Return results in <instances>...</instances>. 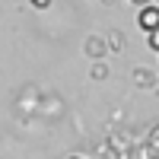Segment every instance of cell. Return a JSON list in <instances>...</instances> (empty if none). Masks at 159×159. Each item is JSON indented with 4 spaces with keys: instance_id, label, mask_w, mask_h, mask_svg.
Wrapping results in <instances>:
<instances>
[{
    "instance_id": "cell-2",
    "label": "cell",
    "mask_w": 159,
    "mask_h": 159,
    "mask_svg": "<svg viewBox=\"0 0 159 159\" xmlns=\"http://www.w3.org/2000/svg\"><path fill=\"white\" fill-rule=\"evenodd\" d=\"M86 54H89V57H99V54H105V42L92 35L89 42H86Z\"/></svg>"
},
{
    "instance_id": "cell-3",
    "label": "cell",
    "mask_w": 159,
    "mask_h": 159,
    "mask_svg": "<svg viewBox=\"0 0 159 159\" xmlns=\"http://www.w3.org/2000/svg\"><path fill=\"white\" fill-rule=\"evenodd\" d=\"M150 48H153V51H159V29H156V32H150Z\"/></svg>"
},
{
    "instance_id": "cell-4",
    "label": "cell",
    "mask_w": 159,
    "mask_h": 159,
    "mask_svg": "<svg viewBox=\"0 0 159 159\" xmlns=\"http://www.w3.org/2000/svg\"><path fill=\"white\" fill-rule=\"evenodd\" d=\"M29 3H32L35 10H48V7H51V0H29Z\"/></svg>"
},
{
    "instance_id": "cell-6",
    "label": "cell",
    "mask_w": 159,
    "mask_h": 159,
    "mask_svg": "<svg viewBox=\"0 0 159 159\" xmlns=\"http://www.w3.org/2000/svg\"><path fill=\"white\" fill-rule=\"evenodd\" d=\"M67 159H83V156H67Z\"/></svg>"
},
{
    "instance_id": "cell-1",
    "label": "cell",
    "mask_w": 159,
    "mask_h": 159,
    "mask_svg": "<svg viewBox=\"0 0 159 159\" xmlns=\"http://www.w3.org/2000/svg\"><path fill=\"white\" fill-rule=\"evenodd\" d=\"M137 25H140L143 32H156V29H159V7H156V3L140 7V13H137Z\"/></svg>"
},
{
    "instance_id": "cell-5",
    "label": "cell",
    "mask_w": 159,
    "mask_h": 159,
    "mask_svg": "<svg viewBox=\"0 0 159 159\" xmlns=\"http://www.w3.org/2000/svg\"><path fill=\"white\" fill-rule=\"evenodd\" d=\"M130 3H137V7H150V0H130Z\"/></svg>"
}]
</instances>
